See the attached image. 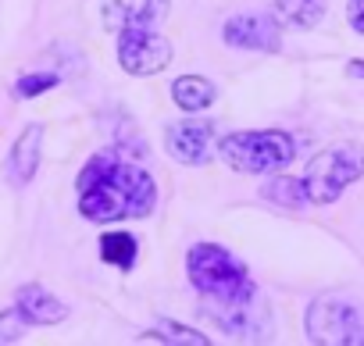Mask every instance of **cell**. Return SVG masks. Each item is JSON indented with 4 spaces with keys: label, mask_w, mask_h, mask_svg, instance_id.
I'll list each match as a JSON object with an SVG mask.
<instances>
[{
    "label": "cell",
    "mask_w": 364,
    "mask_h": 346,
    "mask_svg": "<svg viewBox=\"0 0 364 346\" xmlns=\"http://www.w3.org/2000/svg\"><path fill=\"white\" fill-rule=\"evenodd\" d=\"M79 190V215L86 222L107 225L125 218H146L154 211L157 190L143 168L114 157V153H93L75 179Z\"/></svg>",
    "instance_id": "6da1fadb"
},
{
    "label": "cell",
    "mask_w": 364,
    "mask_h": 346,
    "mask_svg": "<svg viewBox=\"0 0 364 346\" xmlns=\"http://www.w3.org/2000/svg\"><path fill=\"white\" fill-rule=\"evenodd\" d=\"M186 271H190L193 289L208 300L218 325L229 332H243L240 318L250 314V303H254V279L247 264L225 247L197 243L186 254Z\"/></svg>",
    "instance_id": "7a4b0ae2"
},
{
    "label": "cell",
    "mask_w": 364,
    "mask_h": 346,
    "mask_svg": "<svg viewBox=\"0 0 364 346\" xmlns=\"http://www.w3.org/2000/svg\"><path fill=\"white\" fill-rule=\"evenodd\" d=\"M222 161L240 171V175H268V171H279L293 161L296 143L286 132L264 129V132H232L218 143Z\"/></svg>",
    "instance_id": "3957f363"
},
{
    "label": "cell",
    "mask_w": 364,
    "mask_h": 346,
    "mask_svg": "<svg viewBox=\"0 0 364 346\" xmlns=\"http://www.w3.org/2000/svg\"><path fill=\"white\" fill-rule=\"evenodd\" d=\"M364 175V146L360 143H339L321 153H314L300 175V186L311 204H332L350 183Z\"/></svg>",
    "instance_id": "277c9868"
},
{
    "label": "cell",
    "mask_w": 364,
    "mask_h": 346,
    "mask_svg": "<svg viewBox=\"0 0 364 346\" xmlns=\"http://www.w3.org/2000/svg\"><path fill=\"white\" fill-rule=\"evenodd\" d=\"M304 325H307L311 342H321V346H360L364 342V314L339 296L314 300Z\"/></svg>",
    "instance_id": "5b68a950"
},
{
    "label": "cell",
    "mask_w": 364,
    "mask_h": 346,
    "mask_svg": "<svg viewBox=\"0 0 364 346\" xmlns=\"http://www.w3.org/2000/svg\"><path fill=\"white\" fill-rule=\"evenodd\" d=\"M118 65L129 75H154L171 65V43L154 26L118 29Z\"/></svg>",
    "instance_id": "8992f818"
},
{
    "label": "cell",
    "mask_w": 364,
    "mask_h": 346,
    "mask_svg": "<svg viewBox=\"0 0 364 346\" xmlns=\"http://www.w3.org/2000/svg\"><path fill=\"white\" fill-rule=\"evenodd\" d=\"M222 40H225L229 47L264 50V54H275V50L282 47L279 26H275V18H268V15H240V18H229L225 29H222Z\"/></svg>",
    "instance_id": "52a82bcc"
},
{
    "label": "cell",
    "mask_w": 364,
    "mask_h": 346,
    "mask_svg": "<svg viewBox=\"0 0 364 346\" xmlns=\"http://www.w3.org/2000/svg\"><path fill=\"white\" fill-rule=\"evenodd\" d=\"M40 150H43V125H29V129L15 139V146H11V153H8V161H4V175H8V183H11L15 190H26V186L36 179Z\"/></svg>",
    "instance_id": "ba28073f"
},
{
    "label": "cell",
    "mask_w": 364,
    "mask_h": 346,
    "mask_svg": "<svg viewBox=\"0 0 364 346\" xmlns=\"http://www.w3.org/2000/svg\"><path fill=\"white\" fill-rule=\"evenodd\" d=\"M168 153L182 164H204L211 150V125L208 121H175L168 125Z\"/></svg>",
    "instance_id": "9c48e42d"
},
{
    "label": "cell",
    "mask_w": 364,
    "mask_h": 346,
    "mask_svg": "<svg viewBox=\"0 0 364 346\" xmlns=\"http://www.w3.org/2000/svg\"><path fill=\"white\" fill-rule=\"evenodd\" d=\"M168 15V0H111L104 8L107 29H136V26H157Z\"/></svg>",
    "instance_id": "30bf717a"
},
{
    "label": "cell",
    "mask_w": 364,
    "mask_h": 346,
    "mask_svg": "<svg viewBox=\"0 0 364 346\" xmlns=\"http://www.w3.org/2000/svg\"><path fill=\"white\" fill-rule=\"evenodd\" d=\"M15 307L26 314L29 325H58V321L68 318V307H65L54 293H47L43 286H36V282H29V286L18 289Z\"/></svg>",
    "instance_id": "8fae6325"
},
{
    "label": "cell",
    "mask_w": 364,
    "mask_h": 346,
    "mask_svg": "<svg viewBox=\"0 0 364 346\" xmlns=\"http://www.w3.org/2000/svg\"><path fill=\"white\" fill-rule=\"evenodd\" d=\"M171 97H175V104H178L182 111L197 114V111H204V107L215 104L218 90H215V82L204 79V75H178V79L171 82Z\"/></svg>",
    "instance_id": "7c38bea8"
},
{
    "label": "cell",
    "mask_w": 364,
    "mask_h": 346,
    "mask_svg": "<svg viewBox=\"0 0 364 346\" xmlns=\"http://www.w3.org/2000/svg\"><path fill=\"white\" fill-rule=\"evenodd\" d=\"M275 15L289 29H314L325 15V0H272Z\"/></svg>",
    "instance_id": "4fadbf2b"
},
{
    "label": "cell",
    "mask_w": 364,
    "mask_h": 346,
    "mask_svg": "<svg viewBox=\"0 0 364 346\" xmlns=\"http://www.w3.org/2000/svg\"><path fill=\"white\" fill-rule=\"evenodd\" d=\"M136 254H139V247H136V239H132L129 232H104V236H100V257H104L107 264L129 271V268L136 264Z\"/></svg>",
    "instance_id": "5bb4252c"
},
{
    "label": "cell",
    "mask_w": 364,
    "mask_h": 346,
    "mask_svg": "<svg viewBox=\"0 0 364 346\" xmlns=\"http://www.w3.org/2000/svg\"><path fill=\"white\" fill-rule=\"evenodd\" d=\"M139 342H182V346H208L211 339H204V335H200V332H193V328H182V325H175V321H161V328L143 332V335H139Z\"/></svg>",
    "instance_id": "9a60e30c"
},
{
    "label": "cell",
    "mask_w": 364,
    "mask_h": 346,
    "mask_svg": "<svg viewBox=\"0 0 364 346\" xmlns=\"http://www.w3.org/2000/svg\"><path fill=\"white\" fill-rule=\"evenodd\" d=\"M264 197L272 200V204H282V207H289V211H300V207H307L311 200H307V193H304V186H300V179H275V183H268L264 186Z\"/></svg>",
    "instance_id": "2e32d148"
},
{
    "label": "cell",
    "mask_w": 364,
    "mask_h": 346,
    "mask_svg": "<svg viewBox=\"0 0 364 346\" xmlns=\"http://www.w3.org/2000/svg\"><path fill=\"white\" fill-rule=\"evenodd\" d=\"M26 328H29V321H26V314L18 307L0 310V342H18Z\"/></svg>",
    "instance_id": "e0dca14e"
},
{
    "label": "cell",
    "mask_w": 364,
    "mask_h": 346,
    "mask_svg": "<svg viewBox=\"0 0 364 346\" xmlns=\"http://www.w3.org/2000/svg\"><path fill=\"white\" fill-rule=\"evenodd\" d=\"M54 86H58V75H50V72H43V75H22L15 82V93L18 97H36V93H47Z\"/></svg>",
    "instance_id": "ac0fdd59"
},
{
    "label": "cell",
    "mask_w": 364,
    "mask_h": 346,
    "mask_svg": "<svg viewBox=\"0 0 364 346\" xmlns=\"http://www.w3.org/2000/svg\"><path fill=\"white\" fill-rule=\"evenodd\" d=\"M346 15H350V26L364 36V0H350V11Z\"/></svg>",
    "instance_id": "d6986e66"
},
{
    "label": "cell",
    "mask_w": 364,
    "mask_h": 346,
    "mask_svg": "<svg viewBox=\"0 0 364 346\" xmlns=\"http://www.w3.org/2000/svg\"><path fill=\"white\" fill-rule=\"evenodd\" d=\"M346 72H350V79H364V61H353Z\"/></svg>",
    "instance_id": "ffe728a7"
}]
</instances>
